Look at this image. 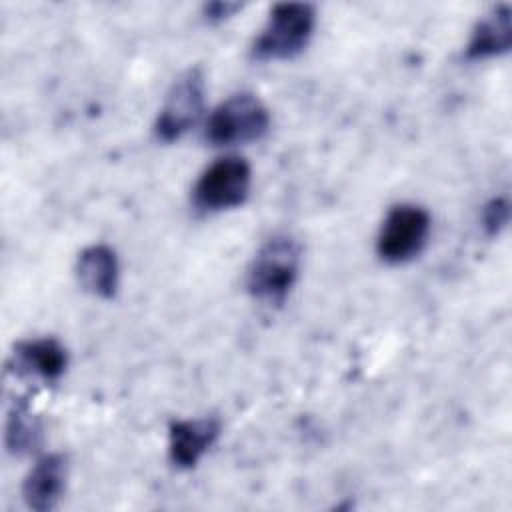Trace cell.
<instances>
[{"label": "cell", "instance_id": "obj_1", "mask_svg": "<svg viewBox=\"0 0 512 512\" xmlns=\"http://www.w3.org/2000/svg\"><path fill=\"white\" fill-rule=\"evenodd\" d=\"M300 260L302 250L296 238L290 234L268 238L248 268L246 288L252 298L268 306L284 304L298 280Z\"/></svg>", "mask_w": 512, "mask_h": 512}, {"label": "cell", "instance_id": "obj_2", "mask_svg": "<svg viewBox=\"0 0 512 512\" xmlns=\"http://www.w3.org/2000/svg\"><path fill=\"white\" fill-rule=\"evenodd\" d=\"M316 26V10L306 2H282L270 10V16L256 36L250 54L254 60H290L310 42Z\"/></svg>", "mask_w": 512, "mask_h": 512}, {"label": "cell", "instance_id": "obj_3", "mask_svg": "<svg viewBox=\"0 0 512 512\" xmlns=\"http://www.w3.org/2000/svg\"><path fill=\"white\" fill-rule=\"evenodd\" d=\"M270 128V114L264 102L238 92L220 102L206 120L204 138L214 146H232L260 140Z\"/></svg>", "mask_w": 512, "mask_h": 512}, {"label": "cell", "instance_id": "obj_4", "mask_svg": "<svg viewBox=\"0 0 512 512\" xmlns=\"http://www.w3.org/2000/svg\"><path fill=\"white\" fill-rule=\"evenodd\" d=\"M430 228V214L422 206L396 204L388 210L380 226L376 252L388 264H406L422 254Z\"/></svg>", "mask_w": 512, "mask_h": 512}, {"label": "cell", "instance_id": "obj_5", "mask_svg": "<svg viewBox=\"0 0 512 512\" xmlns=\"http://www.w3.org/2000/svg\"><path fill=\"white\" fill-rule=\"evenodd\" d=\"M250 184V164L240 156H224L200 174L192 190V202L202 212L230 210L246 202Z\"/></svg>", "mask_w": 512, "mask_h": 512}, {"label": "cell", "instance_id": "obj_6", "mask_svg": "<svg viewBox=\"0 0 512 512\" xmlns=\"http://www.w3.org/2000/svg\"><path fill=\"white\" fill-rule=\"evenodd\" d=\"M204 112V74L200 68L186 70L170 88L156 118L154 134L160 142H174L198 124Z\"/></svg>", "mask_w": 512, "mask_h": 512}, {"label": "cell", "instance_id": "obj_7", "mask_svg": "<svg viewBox=\"0 0 512 512\" xmlns=\"http://www.w3.org/2000/svg\"><path fill=\"white\" fill-rule=\"evenodd\" d=\"M220 434V420L214 416L174 420L168 428V458L176 468H194Z\"/></svg>", "mask_w": 512, "mask_h": 512}, {"label": "cell", "instance_id": "obj_8", "mask_svg": "<svg viewBox=\"0 0 512 512\" xmlns=\"http://www.w3.org/2000/svg\"><path fill=\"white\" fill-rule=\"evenodd\" d=\"M12 370L20 376L38 378L42 382H58L68 366L66 348L56 338L22 340L12 352Z\"/></svg>", "mask_w": 512, "mask_h": 512}, {"label": "cell", "instance_id": "obj_9", "mask_svg": "<svg viewBox=\"0 0 512 512\" xmlns=\"http://www.w3.org/2000/svg\"><path fill=\"white\" fill-rule=\"evenodd\" d=\"M68 464L62 454H46L36 460L22 484V496L30 510H54L64 494Z\"/></svg>", "mask_w": 512, "mask_h": 512}, {"label": "cell", "instance_id": "obj_10", "mask_svg": "<svg viewBox=\"0 0 512 512\" xmlns=\"http://www.w3.org/2000/svg\"><path fill=\"white\" fill-rule=\"evenodd\" d=\"M512 44V10L508 4H498L486 12L474 26L466 44L468 60H486L506 54Z\"/></svg>", "mask_w": 512, "mask_h": 512}, {"label": "cell", "instance_id": "obj_11", "mask_svg": "<svg viewBox=\"0 0 512 512\" xmlns=\"http://www.w3.org/2000/svg\"><path fill=\"white\" fill-rule=\"evenodd\" d=\"M76 274L84 290L98 298H112L118 290V258L106 244H92L78 254Z\"/></svg>", "mask_w": 512, "mask_h": 512}, {"label": "cell", "instance_id": "obj_12", "mask_svg": "<svg viewBox=\"0 0 512 512\" xmlns=\"http://www.w3.org/2000/svg\"><path fill=\"white\" fill-rule=\"evenodd\" d=\"M42 428L40 420L32 412L28 400H16L6 420V448L8 452L22 456L32 452L40 444Z\"/></svg>", "mask_w": 512, "mask_h": 512}, {"label": "cell", "instance_id": "obj_13", "mask_svg": "<svg viewBox=\"0 0 512 512\" xmlns=\"http://www.w3.org/2000/svg\"><path fill=\"white\" fill-rule=\"evenodd\" d=\"M510 218V204L506 198H492L482 208V228L488 236H498Z\"/></svg>", "mask_w": 512, "mask_h": 512}, {"label": "cell", "instance_id": "obj_14", "mask_svg": "<svg viewBox=\"0 0 512 512\" xmlns=\"http://www.w3.org/2000/svg\"><path fill=\"white\" fill-rule=\"evenodd\" d=\"M240 8H242V4H238V2H210V4H204L202 14L208 22H222V20L230 18Z\"/></svg>", "mask_w": 512, "mask_h": 512}]
</instances>
